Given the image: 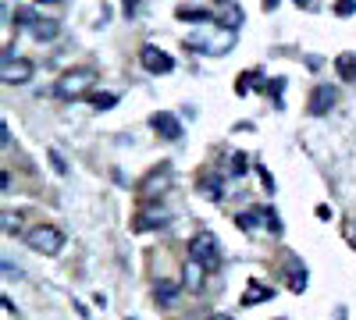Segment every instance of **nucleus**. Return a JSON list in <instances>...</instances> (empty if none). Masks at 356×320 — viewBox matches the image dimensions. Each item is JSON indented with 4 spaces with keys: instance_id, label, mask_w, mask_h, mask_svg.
Wrapping results in <instances>:
<instances>
[{
    "instance_id": "f257e3e1",
    "label": "nucleus",
    "mask_w": 356,
    "mask_h": 320,
    "mask_svg": "<svg viewBox=\"0 0 356 320\" xmlns=\"http://www.w3.org/2000/svg\"><path fill=\"white\" fill-rule=\"evenodd\" d=\"M186 47L196 50V53H228L235 47V33L232 28H214V33H193L186 36Z\"/></svg>"
},
{
    "instance_id": "f03ea898",
    "label": "nucleus",
    "mask_w": 356,
    "mask_h": 320,
    "mask_svg": "<svg viewBox=\"0 0 356 320\" xmlns=\"http://www.w3.org/2000/svg\"><path fill=\"white\" fill-rule=\"evenodd\" d=\"M93 85H97V71H93V68H72V71H65L61 78H57L54 93L65 96V100H72V96H86Z\"/></svg>"
},
{
    "instance_id": "7ed1b4c3",
    "label": "nucleus",
    "mask_w": 356,
    "mask_h": 320,
    "mask_svg": "<svg viewBox=\"0 0 356 320\" xmlns=\"http://www.w3.org/2000/svg\"><path fill=\"white\" fill-rule=\"evenodd\" d=\"M15 25L29 28V33H33V40H40V43H54L57 33H61V25H57L54 18H40V11H33V8L18 11V15H15Z\"/></svg>"
},
{
    "instance_id": "20e7f679",
    "label": "nucleus",
    "mask_w": 356,
    "mask_h": 320,
    "mask_svg": "<svg viewBox=\"0 0 356 320\" xmlns=\"http://www.w3.org/2000/svg\"><path fill=\"white\" fill-rule=\"evenodd\" d=\"M25 242H29V249H36V253H43V256H57L65 249V235H61V228H54V224H40V228H33L25 235Z\"/></svg>"
},
{
    "instance_id": "39448f33",
    "label": "nucleus",
    "mask_w": 356,
    "mask_h": 320,
    "mask_svg": "<svg viewBox=\"0 0 356 320\" xmlns=\"http://www.w3.org/2000/svg\"><path fill=\"white\" fill-rule=\"evenodd\" d=\"M189 260L196 267H214L218 264V239L214 235H196L189 242Z\"/></svg>"
},
{
    "instance_id": "423d86ee",
    "label": "nucleus",
    "mask_w": 356,
    "mask_h": 320,
    "mask_svg": "<svg viewBox=\"0 0 356 320\" xmlns=\"http://www.w3.org/2000/svg\"><path fill=\"white\" fill-rule=\"evenodd\" d=\"M139 61H143L146 71H154V75H168V71L175 68V61H171L164 50H157L154 43H146V47L139 50Z\"/></svg>"
},
{
    "instance_id": "0eeeda50",
    "label": "nucleus",
    "mask_w": 356,
    "mask_h": 320,
    "mask_svg": "<svg viewBox=\"0 0 356 320\" xmlns=\"http://www.w3.org/2000/svg\"><path fill=\"white\" fill-rule=\"evenodd\" d=\"M335 103H339V90H335V85H317V90L310 93L307 110L314 114V118H321V114H328Z\"/></svg>"
},
{
    "instance_id": "6e6552de",
    "label": "nucleus",
    "mask_w": 356,
    "mask_h": 320,
    "mask_svg": "<svg viewBox=\"0 0 356 320\" xmlns=\"http://www.w3.org/2000/svg\"><path fill=\"white\" fill-rule=\"evenodd\" d=\"M0 75H4L8 85H22V82L33 78V61H25V57H15L11 61V57H4V71Z\"/></svg>"
},
{
    "instance_id": "1a4fd4ad",
    "label": "nucleus",
    "mask_w": 356,
    "mask_h": 320,
    "mask_svg": "<svg viewBox=\"0 0 356 320\" xmlns=\"http://www.w3.org/2000/svg\"><path fill=\"white\" fill-rule=\"evenodd\" d=\"M154 128L164 139H182V125H178L175 114H154Z\"/></svg>"
},
{
    "instance_id": "9d476101",
    "label": "nucleus",
    "mask_w": 356,
    "mask_h": 320,
    "mask_svg": "<svg viewBox=\"0 0 356 320\" xmlns=\"http://www.w3.org/2000/svg\"><path fill=\"white\" fill-rule=\"evenodd\" d=\"M178 292H182V288H178L175 281H164V278L154 285V296H157L161 306H175V303H178Z\"/></svg>"
},
{
    "instance_id": "9b49d317",
    "label": "nucleus",
    "mask_w": 356,
    "mask_h": 320,
    "mask_svg": "<svg viewBox=\"0 0 356 320\" xmlns=\"http://www.w3.org/2000/svg\"><path fill=\"white\" fill-rule=\"evenodd\" d=\"M335 68H339V75H342L346 82H356V53H342Z\"/></svg>"
},
{
    "instance_id": "f8f14e48",
    "label": "nucleus",
    "mask_w": 356,
    "mask_h": 320,
    "mask_svg": "<svg viewBox=\"0 0 356 320\" xmlns=\"http://www.w3.org/2000/svg\"><path fill=\"white\" fill-rule=\"evenodd\" d=\"M275 292L271 288H264V285H250V292L243 296V306H257V303H264V299H271Z\"/></svg>"
},
{
    "instance_id": "ddd939ff",
    "label": "nucleus",
    "mask_w": 356,
    "mask_h": 320,
    "mask_svg": "<svg viewBox=\"0 0 356 320\" xmlns=\"http://www.w3.org/2000/svg\"><path fill=\"white\" fill-rule=\"evenodd\" d=\"M168 221H171V217H168L164 210H154V214H146V217H139V224H136V228H150V224H157V228H164Z\"/></svg>"
},
{
    "instance_id": "4468645a",
    "label": "nucleus",
    "mask_w": 356,
    "mask_h": 320,
    "mask_svg": "<svg viewBox=\"0 0 356 320\" xmlns=\"http://www.w3.org/2000/svg\"><path fill=\"white\" fill-rule=\"evenodd\" d=\"M18 224H22V217L11 214V210H4V231H8V235H11V231H18Z\"/></svg>"
},
{
    "instance_id": "2eb2a0df",
    "label": "nucleus",
    "mask_w": 356,
    "mask_h": 320,
    "mask_svg": "<svg viewBox=\"0 0 356 320\" xmlns=\"http://www.w3.org/2000/svg\"><path fill=\"white\" fill-rule=\"evenodd\" d=\"M246 171V157L243 153H235V160H232V174H243Z\"/></svg>"
},
{
    "instance_id": "dca6fc26",
    "label": "nucleus",
    "mask_w": 356,
    "mask_h": 320,
    "mask_svg": "<svg viewBox=\"0 0 356 320\" xmlns=\"http://www.w3.org/2000/svg\"><path fill=\"white\" fill-rule=\"evenodd\" d=\"M50 164H54V167H57V171H61V174H65V171H68V164H65V160H61V153H57V150H50Z\"/></svg>"
},
{
    "instance_id": "f3484780",
    "label": "nucleus",
    "mask_w": 356,
    "mask_h": 320,
    "mask_svg": "<svg viewBox=\"0 0 356 320\" xmlns=\"http://www.w3.org/2000/svg\"><path fill=\"white\" fill-rule=\"evenodd\" d=\"M335 11L346 18V15H353V11H356V4H353V0H342V4H335Z\"/></svg>"
},
{
    "instance_id": "a211bd4d",
    "label": "nucleus",
    "mask_w": 356,
    "mask_h": 320,
    "mask_svg": "<svg viewBox=\"0 0 356 320\" xmlns=\"http://www.w3.org/2000/svg\"><path fill=\"white\" fill-rule=\"evenodd\" d=\"M114 100H118V96H93L97 107H114Z\"/></svg>"
},
{
    "instance_id": "6ab92c4d",
    "label": "nucleus",
    "mask_w": 356,
    "mask_h": 320,
    "mask_svg": "<svg viewBox=\"0 0 356 320\" xmlns=\"http://www.w3.org/2000/svg\"><path fill=\"white\" fill-rule=\"evenodd\" d=\"M0 139H4V146H11V132H8V121L0 125Z\"/></svg>"
},
{
    "instance_id": "aec40b11",
    "label": "nucleus",
    "mask_w": 356,
    "mask_h": 320,
    "mask_svg": "<svg viewBox=\"0 0 356 320\" xmlns=\"http://www.w3.org/2000/svg\"><path fill=\"white\" fill-rule=\"evenodd\" d=\"M335 320H346V317H342V313H339V317H335Z\"/></svg>"
}]
</instances>
